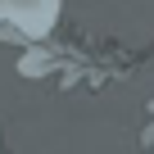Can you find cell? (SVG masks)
Returning <instances> with one entry per match:
<instances>
[{"instance_id": "obj_1", "label": "cell", "mask_w": 154, "mask_h": 154, "mask_svg": "<svg viewBox=\"0 0 154 154\" xmlns=\"http://www.w3.org/2000/svg\"><path fill=\"white\" fill-rule=\"evenodd\" d=\"M140 63V50L109 41V36H91V32H72V36H54V41H32L18 54V72L27 82L36 77H54L59 91H104L113 82H127Z\"/></svg>"}, {"instance_id": "obj_2", "label": "cell", "mask_w": 154, "mask_h": 154, "mask_svg": "<svg viewBox=\"0 0 154 154\" xmlns=\"http://www.w3.org/2000/svg\"><path fill=\"white\" fill-rule=\"evenodd\" d=\"M59 23V0H0V32L5 41L32 45L45 41Z\"/></svg>"}, {"instance_id": "obj_3", "label": "cell", "mask_w": 154, "mask_h": 154, "mask_svg": "<svg viewBox=\"0 0 154 154\" xmlns=\"http://www.w3.org/2000/svg\"><path fill=\"white\" fill-rule=\"evenodd\" d=\"M140 145L154 154V100L145 104V127H140Z\"/></svg>"}, {"instance_id": "obj_4", "label": "cell", "mask_w": 154, "mask_h": 154, "mask_svg": "<svg viewBox=\"0 0 154 154\" xmlns=\"http://www.w3.org/2000/svg\"><path fill=\"white\" fill-rule=\"evenodd\" d=\"M0 154H9V149H5V136H0Z\"/></svg>"}]
</instances>
